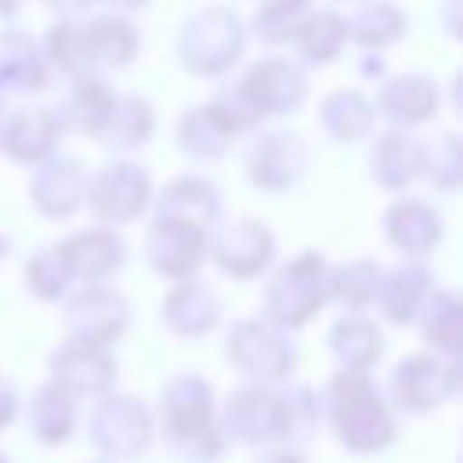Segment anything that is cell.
I'll list each match as a JSON object with an SVG mask.
<instances>
[{
	"mask_svg": "<svg viewBox=\"0 0 463 463\" xmlns=\"http://www.w3.org/2000/svg\"><path fill=\"white\" fill-rule=\"evenodd\" d=\"M242 90H246V98H250V105H253L257 116H264V112H286V109H293L300 101L304 80L286 61H264V65H253V72L242 83Z\"/></svg>",
	"mask_w": 463,
	"mask_h": 463,
	"instance_id": "2",
	"label": "cell"
},
{
	"mask_svg": "<svg viewBox=\"0 0 463 463\" xmlns=\"http://www.w3.org/2000/svg\"><path fill=\"white\" fill-rule=\"evenodd\" d=\"M14 412V394H11V387L7 383H0V427L7 423V416Z\"/></svg>",
	"mask_w": 463,
	"mask_h": 463,
	"instance_id": "6",
	"label": "cell"
},
{
	"mask_svg": "<svg viewBox=\"0 0 463 463\" xmlns=\"http://www.w3.org/2000/svg\"><path fill=\"white\" fill-rule=\"evenodd\" d=\"M69 315H83V322L76 318V322H69V329H76V336L87 340V344L112 340L127 326V307L112 293H87V297L76 300V307Z\"/></svg>",
	"mask_w": 463,
	"mask_h": 463,
	"instance_id": "3",
	"label": "cell"
},
{
	"mask_svg": "<svg viewBox=\"0 0 463 463\" xmlns=\"http://www.w3.org/2000/svg\"><path fill=\"white\" fill-rule=\"evenodd\" d=\"M58 253H61V264L69 271H76V275L87 271V279H101L105 271H112L123 260V242L105 235V232H87V235L69 239Z\"/></svg>",
	"mask_w": 463,
	"mask_h": 463,
	"instance_id": "4",
	"label": "cell"
},
{
	"mask_svg": "<svg viewBox=\"0 0 463 463\" xmlns=\"http://www.w3.org/2000/svg\"><path fill=\"white\" fill-rule=\"evenodd\" d=\"M329 391H333V416L344 445H351L354 452H373L383 441H391V416L369 394L373 387L365 380L340 376L329 383Z\"/></svg>",
	"mask_w": 463,
	"mask_h": 463,
	"instance_id": "1",
	"label": "cell"
},
{
	"mask_svg": "<svg viewBox=\"0 0 463 463\" xmlns=\"http://www.w3.org/2000/svg\"><path fill=\"white\" fill-rule=\"evenodd\" d=\"M0 463H4V459H0Z\"/></svg>",
	"mask_w": 463,
	"mask_h": 463,
	"instance_id": "7",
	"label": "cell"
},
{
	"mask_svg": "<svg viewBox=\"0 0 463 463\" xmlns=\"http://www.w3.org/2000/svg\"><path fill=\"white\" fill-rule=\"evenodd\" d=\"M333 347H336V354L344 358V365L362 369V365H369V362L380 354L383 340H380V333H376L373 326H365V322H340V326L333 329Z\"/></svg>",
	"mask_w": 463,
	"mask_h": 463,
	"instance_id": "5",
	"label": "cell"
}]
</instances>
